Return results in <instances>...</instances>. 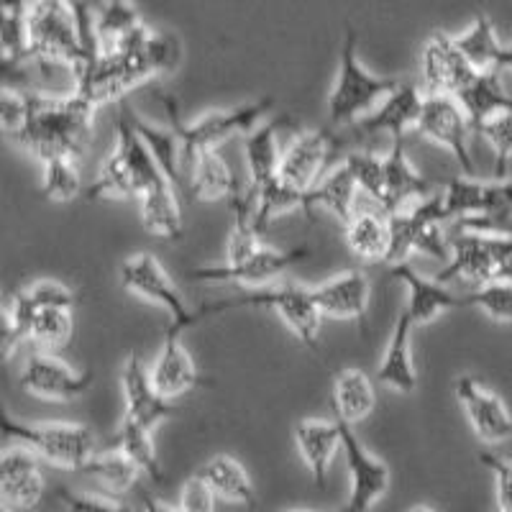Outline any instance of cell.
I'll return each instance as SVG.
<instances>
[{
	"label": "cell",
	"mask_w": 512,
	"mask_h": 512,
	"mask_svg": "<svg viewBox=\"0 0 512 512\" xmlns=\"http://www.w3.org/2000/svg\"><path fill=\"white\" fill-rule=\"evenodd\" d=\"M338 423H341L346 461H349L351 472V495L349 500H346V510H369V507L377 505V500H382L384 492L390 489V466L384 464L382 459H377V456L369 454L367 448L361 446L356 433L351 431V423H346V420H338Z\"/></svg>",
	"instance_id": "5bb4252c"
},
{
	"label": "cell",
	"mask_w": 512,
	"mask_h": 512,
	"mask_svg": "<svg viewBox=\"0 0 512 512\" xmlns=\"http://www.w3.org/2000/svg\"><path fill=\"white\" fill-rule=\"evenodd\" d=\"M31 95L29 123L21 134L13 136L18 146L29 149L41 162L59 154L77 157L93 128L95 108L85 95L72 90L67 98H49L41 93Z\"/></svg>",
	"instance_id": "6da1fadb"
},
{
	"label": "cell",
	"mask_w": 512,
	"mask_h": 512,
	"mask_svg": "<svg viewBox=\"0 0 512 512\" xmlns=\"http://www.w3.org/2000/svg\"><path fill=\"white\" fill-rule=\"evenodd\" d=\"M479 134L495 149V177L497 180H505L507 164L512 159V111L495 113L479 128Z\"/></svg>",
	"instance_id": "ee69618b"
},
{
	"label": "cell",
	"mask_w": 512,
	"mask_h": 512,
	"mask_svg": "<svg viewBox=\"0 0 512 512\" xmlns=\"http://www.w3.org/2000/svg\"><path fill=\"white\" fill-rule=\"evenodd\" d=\"M149 374H152V382L159 395L167 397V400H175V397L205 384L198 367H195V361H192L190 351L182 346L180 333H164V344Z\"/></svg>",
	"instance_id": "7402d4cb"
},
{
	"label": "cell",
	"mask_w": 512,
	"mask_h": 512,
	"mask_svg": "<svg viewBox=\"0 0 512 512\" xmlns=\"http://www.w3.org/2000/svg\"><path fill=\"white\" fill-rule=\"evenodd\" d=\"M44 474L39 456L24 443L8 446L0 459V510L21 512L34 510L44 497Z\"/></svg>",
	"instance_id": "7c38bea8"
},
{
	"label": "cell",
	"mask_w": 512,
	"mask_h": 512,
	"mask_svg": "<svg viewBox=\"0 0 512 512\" xmlns=\"http://www.w3.org/2000/svg\"><path fill=\"white\" fill-rule=\"evenodd\" d=\"M420 72H423V85L428 95L459 93L466 82L477 75V70L456 47L454 36H448L446 31H433L428 36L420 52Z\"/></svg>",
	"instance_id": "9a60e30c"
},
{
	"label": "cell",
	"mask_w": 512,
	"mask_h": 512,
	"mask_svg": "<svg viewBox=\"0 0 512 512\" xmlns=\"http://www.w3.org/2000/svg\"><path fill=\"white\" fill-rule=\"evenodd\" d=\"M59 500L64 502L72 510H80V507H93V510H121L126 507V502L121 500L113 492H98V495H77V492H70L67 487L59 489Z\"/></svg>",
	"instance_id": "681fc988"
},
{
	"label": "cell",
	"mask_w": 512,
	"mask_h": 512,
	"mask_svg": "<svg viewBox=\"0 0 512 512\" xmlns=\"http://www.w3.org/2000/svg\"><path fill=\"white\" fill-rule=\"evenodd\" d=\"M93 374L77 372L67 361L54 354H31L24 364V372L18 377V384L29 395L41 397V400L70 402L88 392Z\"/></svg>",
	"instance_id": "4fadbf2b"
},
{
	"label": "cell",
	"mask_w": 512,
	"mask_h": 512,
	"mask_svg": "<svg viewBox=\"0 0 512 512\" xmlns=\"http://www.w3.org/2000/svg\"><path fill=\"white\" fill-rule=\"evenodd\" d=\"M31 113V95L21 88H13L8 82L3 93H0V123H3V131L8 136H16L24 131V126L29 123Z\"/></svg>",
	"instance_id": "f6af8a7d"
},
{
	"label": "cell",
	"mask_w": 512,
	"mask_h": 512,
	"mask_svg": "<svg viewBox=\"0 0 512 512\" xmlns=\"http://www.w3.org/2000/svg\"><path fill=\"white\" fill-rule=\"evenodd\" d=\"M423 103L425 95L420 93L418 85H413V82H400L377 105V111L359 118V134H379V131H384V134L390 136H405V131L418 128Z\"/></svg>",
	"instance_id": "44dd1931"
},
{
	"label": "cell",
	"mask_w": 512,
	"mask_h": 512,
	"mask_svg": "<svg viewBox=\"0 0 512 512\" xmlns=\"http://www.w3.org/2000/svg\"><path fill=\"white\" fill-rule=\"evenodd\" d=\"M459 228H474L484 233H500V236H512V210L502 213H487V216H466L456 221Z\"/></svg>",
	"instance_id": "f907efd6"
},
{
	"label": "cell",
	"mask_w": 512,
	"mask_h": 512,
	"mask_svg": "<svg viewBox=\"0 0 512 512\" xmlns=\"http://www.w3.org/2000/svg\"><path fill=\"white\" fill-rule=\"evenodd\" d=\"M356 177L349 169V164H338L336 169L326 172V177L318 182L315 187L308 190V203L310 210L313 208H328L338 221L349 223L354 218V210H351V203H354V192H356Z\"/></svg>",
	"instance_id": "836d02e7"
},
{
	"label": "cell",
	"mask_w": 512,
	"mask_h": 512,
	"mask_svg": "<svg viewBox=\"0 0 512 512\" xmlns=\"http://www.w3.org/2000/svg\"><path fill=\"white\" fill-rule=\"evenodd\" d=\"M187 190L203 203L236 198V177L218 149H203L187 162Z\"/></svg>",
	"instance_id": "4316f807"
},
{
	"label": "cell",
	"mask_w": 512,
	"mask_h": 512,
	"mask_svg": "<svg viewBox=\"0 0 512 512\" xmlns=\"http://www.w3.org/2000/svg\"><path fill=\"white\" fill-rule=\"evenodd\" d=\"M80 472L98 479V482H103V487L108 489V492H113V495H123V492H128V489L139 482L141 474H144L139 469V464H136L134 459H128L123 451H118V448H105V446L103 451H95L93 459L82 466Z\"/></svg>",
	"instance_id": "e575fe53"
},
{
	"label": "cell",
	"mask_w": 512,
	"mask_h": 512,
	"mask_svg": "<svg viewBox=\"0 0 512 512\" xmlns=\"http://www.w3.org/2000/svg\"><path fill=\"white\" fill-rule=\"evenodd\" d=\"M182 190L169 180L167 175L159 177L154 185L144 190L139 198L141 221L154 236L167 241H180L185 233V221H182Z\"/></svg>",
	"instance_id": "d4e9b609"
},
{
	"label": "cell",
	"mask_w": 512,
	"mask_h": 512,
	"mask_svg": "<svg viewBox=\"0 0 512 512\" xmlns=\"http://www.w3.org/2000/svg\"><path fill=\"white\" fill-rule=\"evenodd\" d=\"M443 221H448L443 195H436V192L418 200V205H413V208L390 213L392 241L387 264L405 262L413 251H423L433 259L448 262L451 259V239L443 231Z\"/></svg>",
	"instance_id": "52a82bcc"
},
{
	"label": "cell",
	"mask_w": 512,
	"mask_h": 512,
	"mask_svg": "<svg viewBox=\"0 0 512 512\" xmlns=\"http://www.w3.org/2000/svg\"><path fill=\"white\" fill-rule=\"evenodd\" d=\"M448 239H451V259H448L446 269L438 274V280H461L469 287H482L497 280L502 254L510 244V236L454 226V231L448 233Z\"/></svg>",
	"instance_id": "ba28073f"
},
{
	"label": "cell",
	"mask_w": 512,
	"mask_h": 512,
	"mask_svg": "<svg viewBox=\"0 0 512 512\" xmlns=\"http://www.w3.org/2000/svg\"><path fill=\"white\" fill-rule=\"evenodd\" d=\"M497 280H510L512 282V236H510V244H507L505 254H502V262H500V272H497Z\"/></svg>",
	"instance_id": "816d5d0a"
},
{
	"label": "cell",
	"mask_w": 512,
	"mask_h": 512,
	"mask_svg": "<svg viewBox=\"0 0 512 512\" xmlns=\"http://www.w3.org/2000/svg\"><path fill=\"white\" fill-rule=\"evenodd\" d=\"M77 157L59 154V157L44 159L41 172V195L54 203H72L82 195V177L75 164Z\"/></svg>",
	"instance_id": "f35d334b"
},
{
	"label": "cell",
	"mask_w": 512,
	"mask_h": 512,
	"mask_svg": "<svg viewBox=\"0 0 512 512\" xmlns=\"http://www.w3.org/2000/svg\"><path fill=\"white\" fill-rule=\"evenodd\" d=\"M331 402L333 410H336V418L354 425L374 413L377 390H374V382L369 379V374H364L361 369H338L333 374Z\"/></svg>",
	"instance_id": "f546056e"
},
{
	"label": "cell",
	"mask_w": 512,
	"mask_h": 512,
	"mask_svg": "<svg viewBox=\"0 0 512 512\" xmlns=\"http://www.w3.org/2000/svg\"><path fill=\"white\" fill-rule=\"evenodd\" d=\"M349 169L354 172L356 185L367 190L379 205L384 203L387 195V180H384V157L374 152H354L344 159Z\"/></svg>",
	"instance_id": "7bdbcfd3"
},
{
	"label": "cell",
	"mask_w": 512,
	"mask_h": 512,
	"mask_svg": "<svg viewBox=\"0 0 512 512\" xmlns=\"http://www.w3.org/2000/svg\"><path fill=\"white\" fill-rule=\"evenodd\" d=\"M195 474L216 492L218 500L241 502V505H254L256 502L254 482H251L246 466L239 459H233V456H210Z\"/></svg>",
	"instance_id": "4dcf8cb0"
},
{
	"label": "cell",
	"mask_w": 512,
	"mask_h": 512,
	"mask_svg": "<svg viewBox=\"0 0 512 512\" xmlns=\"http://www.w3.org/2000/svg\"><path fill=\"white\" fill-rule=\"evenodd\" d=\"M384 180H387V195H384V213L390 216L395 210H402L410 200H423L433 195V185L418 175V169L405 152V136H392L390 154H384Z\"/></svg>",
	"instance_id": "603a6c76"
},
{
	"label": "cell",
	"mask_w": 512,
	"mask_h": 512,
	"mask_svg": "<svg viewBox=\"0 0 512 512\" xmlns=\"http://www.w3.org/2000/svg\"><path fill=\"white\" fill-rule=\"evenodd\" d=\"M105 448H118L128 459H134L141 472L152 479V482H164L162 466H159L157 451H154V438L149 428H139V425L123 423L121 420L118 431L105 441Z\"/></svg>",
	"instance_id": "8d00e7d4"
},
{
	"label": "cell",
	"mask_w": 512,
	"mask_h": 512,
	"mask_svg": "<svg viewBox=\"0 0 512 512\" xmlns=\"http://www.w3.org/2000/svg\"><path fill=\"white\" fill-rule=\"evenodd\" d=\"M164 177L162 167L157 164L149 146L144 144L136 128L128 121L126 111L121 108L116 123V146L111 157L105 159L100 175L88 187V200L100 198H136L144 195L149 185Z\"/></svg>",
	"instance_id": "7a4b0ae2"
},
{
	"label": "cell",
	"mask_w": 512,
	"mask_h": 512,
	"mask_svg": "<svg viewBox=\"0 0 512 512\" xmlns=\"http://www.w3.org/2000/svg\"><path fill=\"white\" fill-rule=\"evenodd\" d=\"M418 131L431 141V144L446 149L456 162L461 164L464 175L474 177L477 167H474L472 152H469V136H472V121L461 108L459 100L448 93H425L423 113H420Z\"/></svg>",
	"instance_id": "30bf717a"
},
{
	"label": "cell",
	"mask_w": 512,
	"mask_h": 512,
	"mask_svg": "<svg viewBox=\"0 0 512 512\" xmlns=\"http://www.w3.org/2000/svg\"><path fill=\"white\" fill-rule=\"evenodd\" d=\"M75 320L70 308H39L31 318L29 341L41 349H62L72 341Z\"/></svg>",
	"instance_id": "ab89813d"
},
{
	"label": "cell",
	"mask_w": 512,
	"mask_h": 512,
	"mask_svg": "<svg viewBox=\"0 0 512 512\" xmlns=\"http://www.w3.org/2000/svg\"><path fill=\"white\" fill-rule=\"evenodd\" d=\"M400 85L397 77H382L364 70L356 54V31L346 29L344 49L338 57L336 82H333L331 95H328V118L333 126L354 123L372 113L392 90Z\"/></svg>",
	"instance_id": "3957f363"
},
{
	"label": "cell",
	"mask_w": 512,
	"mask_h": 512,
	"mask_svg": "<svg viewBox=\"0 0 512 512\" xmlns=\"http://www.w3.org/2000/svg\"><path fill=\"white\" fill-rule=\"evenodd\" d=\"M413 318L408 310L397 318L395 333H392L387 351H384L382 361H379L377 379L384 387H392L397 392H413L418 387V369H415L413 359Z\"/></svg>",
	"instance_id": "484cf974"
},
{
	"label": "cell",
	"mask_w": 512,
	"mask_h": 512,
	"mask_svg": "<svg viewBox=\"0 0 512 512\" xmlns=\"http://www.w3.org/2000/svg\"><path fill=\"white\" fill-rule=\"evenodd\" d=\"M497 70H500V72H512V47H502L500 62H497Z\"/></svg>",
	"instance_id": "f5cc1de1"
},
{
	"label": "cell",
	"mask_w": 512,
	"mask_h": 512,
	"mask_svg": "<svg viewBox=\"0 0 512 512\" xmlns=\"http://www.w3.org/2000/svg\"><path fill=\"white\" fill-rule=\"evenodd\" d=\"M390 216L384 218L372 210L356 213L349 223H346V244L351 246L359 259L364 262H387L390 254Z\"/></svg>",
	"instance_id": "d6a6232c"
},
{
	"label": "cell",
	"mask_w": 512,
	"mask_h": 512,
	"mask_svg": "<svg viewBox=\"0 0 512 512\" xmlns=\"http://www.w3.org/2000/svg\"><path fill=\"white\" fill-rule=\"evenodd\" d=\"M338 149V139L328 131V128H318V131H303L297 136L280 159V175L285 177L290 185L300 187V190H310L318 185L328 172V164L333 162Z\"/></svg>",
	"instance_id": "2e32d148"
},
{
	"label": "cell",
	"mask_w": 512,
	"mask_h": 512,
	"mask_svg": "<svg viewBox=\"0 0 512 512\" xmlns=\"http://www.w3.org/2000/svg\"><path fill=\"white\" fill-rule=\"evenodd\" d=\"M239 308H269L280 315L287 323L292 333L303 341L308 349L315 351L318 346V333H320V320L323 313L315 305L313 295L308 287H277V290H251L244 295L226 297L218 303H208L203 308L195 310V320L210 318V315L226 313V310H239Z\"/></svg>",
	"instance_id": "5b68a950"
},
{
	"label": "cell",
	"mask_w": 512,
	"mask_h": 512,
	"mask_svg": "<svg viewBox=\"0 0 512 512\" xmlns=\"http://www.w3.org/2000/svg\"><path fill=\"white\" fill-rule=\"evenodd\" d=\"M141 24L139 11L134 8L131 0H105V6L95 16V26H98L100 52L113 47L123 34Z\"/></svg>",
	"instance_id": "60d3db41"
},
{
	"label": "cell",
	"mask_w": 512,
	"mask_h": 512,
	"mask_svg": "<svg viewBox=\"0 0 512 512\" xmlns=\"http://www.w3.org/2000/svg\"><path fill=\"white\" fill-rule=\"evenodd\" d=\"M121 387L123 400H126V410H123V423L139 425V428H149L159 425L162 420L172 418L177 413V405L167 397L157 392L152 382V374L146 372L144 364L136 354L128 356L121 372Z\"/></svg>",
	"instance_id": "e0dca14e"
},
{
	"label": "cell",
	"mask_w": 512,
	"mask_h": 512,
	"mask_svg": "<svg viewBox=\"0 0 512 512\" xmlns=\"http://www.w3.org/2000/svg\"><path fill=\"white\" fill-rule=\"evenodd\" d=\"M21 295L34 305L36 310L39 308H75L77 305V295L62 282L54 280H39L29 287H21Z\"/></svg>",
	"instance_id": "bcb514c9"
},
{
	"label": "cell",
	"mask_w": 512,
	"mask_h": 512,
	"mask_svg": "<svg viewBox=\"0 0 512 512\" xmlns=\"http://www.w3.org/2000/svg\"><path fill=\"white\" fill-rule=\"evenodd\" d=\"M456 397L464 408L466 420L482 441L502 443L512 436V415L507 413L505 402L477 379L461 377L456 382Z\"/></svg>",
	"instance_id": "d6986e66"
},
{
	"label": "cell",
	"mask_w": 512,
	"mask_h": 512,
	"mask_svg": "<svg viewBox=\"0 0 512 512\" xmlns=\"http://www.w3.org/2000/svg\"><path fill=\"white\" fill-rule=\"evenodd\" d=\"M492 203V185L479 182L474 177H454L448 180L443 192V208H446L448 221H459L466 216H482Z\"/></svg>",
	"instance_id": "74e56055"
},
{
	"label": "cell",
	"mask_w": 512,
	"mask_h": 512,
	"mask_svg": "<svg viewBox=\"0 0 512 512\" xmlns=\"http://www.w3.org/2000/svg\"><path fill=\"white\" fill-rule=\"evenodd\" d=\"M282 118L262 123L249 134L244 144V159L249 167V190L256 192L259 187L267 185L272 177L280 175V149H277V131H280Z\"/></svg>",
	"instance_id": "1f68e13d"
},
{
	"label": "cell",
	"mask_w": 512,
	"mask_h": 512,
	"mask_svg": "<svg viewBox=\"0 0 512 512\" xmlns=\"http://www.w3.org/2000/svg\"><path fill=\"white\" fill-rule=\"evenodd\" d=\"M295 446L300 451V459L313 474V482L318 487H326L328 466H331L333 454L344 446L341 436V423L336 420L305 418L295 423Z\"/></svg>",
	"instance_id": "cb8c5ba5"
},
{
	"label": "cell",
	"mask_w": 512,
	"mask_h": 512,
	"mask_svg": "<svg viewBox=\"0 0 512 512\" xmlns=\"http://www.w3.org/2000/svg\"><path fill=\"white\" fill-rule=\"evenodd\" d=\"M121 108L126 111L128 121L136 128V134L144 139V144L149 146V152L154 154L157 164L162 167L164 175L175 182L182 192L187 187V175H185V157H182V139L177 134V128H159L152 121L141 118L139 113L131 108V105L121 103Z\"/></svg>",
	"instance_id": "83f0119b"
},
{
	"label": "cell",
	"mask_w": 512,
	"mask_h": 512,
	"mask_svg": "<svg viewBox=\"0 0 512 512\" xmlns=\"http://www.w3.org/2000/svg\"><path fill=\"white\" fill-rule=\"evenodd\" d=\"M456 47L464 54L466 62L472 64L477 72H492L497 70L500 62L502 44L495 34V26L484 13H477L472 29H466L461 36H454Z\"/></svg>",
	"instance_id": "d590c367"
},
{
	"label": "cell",
	"mask_w": 512,
	"mask_h": 512,
	"mask_svg": "<svg viewBox=\"0 0 512 512\" xmlns=\"http://www.w3.org/2000/svg\"><path fill=\"white\" fill-rule=\"evenodd\" d=\"M3 438L6 443H24L39 459L75 472L95 456L93 428L80 423H18L6 413Z\"/></svg>",
	"instance_id": "277c9868"
},
{
	"label": "cell",
	"mask_w": 512,
	"mask_h": 512,
	"mask_svg": "<svg viewBox=\"0 0 512 512\" xmlns=\"http://www.w3.org/2000/svg\"><path fill=\"white\" fill-rule=\"evenodd\" d=\"M216 492L198 477V474H192L187 479V484L182 487L180 492V502H177V510H187V512H210L216 507Z\"/></svg>",
	"instance_id": "7dc6e473"
},
{
	"label": "cell",
	"mask_w": 512,
	"mask_h": 512,
	"mask_svg": "<svg viewBox=\"0 0 512 512\" xmlns=\"http://www.w3.org/2000/svg\"><path fill=\"white\" fill-rule=\"evenodd\" d=\"M479 459H482V464L487 466L489 472L495 474L497 505H500V510L512 512V461L502 459L497 454H489V451H484Z\"/></svg>",
	"instance_id": "c3c4849f"
},
{
	"label": "cell",
	"mask_w": 512,
	"mask_h": 512,
	"mask_svg": "<svg viewBox=\"0 0 512 512\" xmlns=\"http://www.w3.org/2000/svg\"><path fill=\"white\" fill-rule=\"evenodd\" d=\"M121 282L134 295L144 297L149 303L162 305L167 310L169 318H172L167 333H180L182 336L192 323H198L195 320V310L187 308L185 297L177 290L175 280L169 277V272L162 267L157 256L149 254V251L128 256L121 267Z\"/></svg>",
	"instance_id": "9c48e42d"
},
{
	"label": "cell",
	"mask_w": 512,
	"mask_h": 512,
	"mask_svg": "<svg viewBox=\"0 0 512 512\" xmlns=\"http://www.w3.org/2000/svg\"><path fill=\"white\" fill-rule=\"evenodd\" d=\"M162 100L167 103L169 111V123L177 128V134L182 139V157H185V175H187V162L203 149H218L221 144H226L231 136L246 134V131H254L256 126H262V118L272 111L274 100L272 98H259L254 103H244L239 108H231V111H213L205 113V116L195 118L192 123L180 121V108H177V100L162 95Z\"/></svg>",
	"instance_id": "8992f818"
},
{
	"label": "cell",
	"mask_w": 512,
	"mask_h": 512,
	"mask_svg": "<svg viewBox=\"0 0 512 512\" xmlns=\"http://www.w3.org/2000/svg\"><path fill=\"white\" fill-rule=\"evenodd\" d=\"M390 277H395V280H400L402 285L408 287L410 300L405 310H408L415 326L431 323V320H436L446 310L464 308V300L456 297L451 290H446V282H441L438 277L436 280H428V277L415 272L410 264H390Z\"/></svg>",
	"instance_id": "ffe728a7"
},
{
	"label": "cell",
	"mask_w": 512,
	"mask_h": 512,
	"mask_svg": "<svg viewBox=\"0 0 512 512\" xmlns=\"http://www.w3.org/2000/svg\"><path fill=\"white\" fill-rule=\"evenodd\" d=\"M313 251L308 246H292V249H274V246H259L256 254L239 264H208V267L192 269L187 280L192 282H236V285L259 287L274 280L277 274L287 272L295 264L310 259Z\"/></svg>",
	"instance_id": "8fae6325"
},
{
	"label": "cell",
	"mask_w": 512,
	"mask_h": 512,
	"mask_svg": "<svg viewBox=\"0 0 512 512\" xmlns=\"http://www.w3.org/2000/svg\"><path fill=\"white\" fill-rule=\"evenodd\" d=\"M454 98L461 103L477 134L495 113L512 111V98L502 90L500 70L477 72L474 80H469L459 93H454Z\"/></svg>",
	"instance_id": "f1b7e54d"
},
{
	"label": "cell",
	"mask_w": 512,
	"mask_h": 512,
	"mask_svg": "<svg viewBox=\"0 0 512 512\" xmlns=\"http://www.w3.org/2000/svg\"><path fill=\"white\" fill-rule=\"evenodd\" d=\"M466 305L479 308L497 323H512V282L510 280H492L482 287H474L469 295L461 297Z\"/></svg>",
	"instance_id": "b9f144b4"
},
{
	"label": "cell",
	"mask_w": 512,
	"mask_h": 512,
	"mask_svg": "<svg viewBox=\"0 0 512 512\" xmlns=\"http://www.w3.org/2000/svg\"><path fill=\"white\" fill-rule=\"evenodd\" d=\"M315 305L328 318H344L356 320L361 331H367V313H369V297H372V287H369L367 274L361 269H346V272L336 274L333 280L320 282V285L310 287Z\"/></svg>",
	"instance_id": "ac0fdd59"
}]
</instances>
